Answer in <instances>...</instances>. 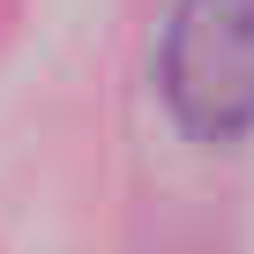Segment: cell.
<instances>
[{
  "instance_id": "cell-1",
  "label": "cell",
  "mask_w": 254,
  "mask_h": 254,
  "mask_svg": "<svg viewBox=\"0 0 254 254\" xmlns=\"http://www.w3.org/2000/svg\"><path fill=\"white\" fill-rule=\"evenodd\" d=\"M157 82L194 142H239L254 127V0H172Z\"/></svg>"
}]
</instances>
